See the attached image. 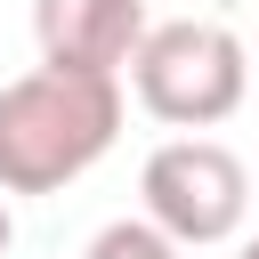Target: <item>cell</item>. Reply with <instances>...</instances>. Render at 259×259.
<instances>
[{
    "label": "cell",
    "instance_id": "cell-3",
    "mask_svg": "<svg viewBox=\"0 0 259 259\" xmlns=\"http://www.w3.org/2000/svg\"><path fill=\"white\" fill-rule=\"evenodd\" d=\"M138 194H146V219H154L178 251H202V243L243 235L251 170H243V154H227L219 138H170V146L146 154Z\"/></svg>",
    "mask_w": 259,
    "mask_h": 259
},
{
    "label": "cell",
    "instance_id": "cell-4",
    "mask_svg": "<svg viewBox=\"0 0 259 259\" xmlns=\"http://www.w3.org/2000/svg\"><path fill=\"white\" fill-rule=\"evenodd\" d=\"M146 0H32V40L49 73H89V81H121V65H138L146 49Z\"/></svg>",
    "mask_w": 259,
    "mask_h": 259
},
{
    "label": "cell",
    "instance_id": "cell-1",
    "mask_svg": "<svg viewBox=\"0 0 259 259\" xmlns=\"http://www.w3.org/2000/svg\"><path fill=\"white\" fill-rule=\"evenodd\" d=\"M121 138V81L89 73H16L0 89V194H57L97 170Z\"/></svg>",
    "mask_w": 259,
    "mask_h": 259
},
{
    "label": "cell",
    "instance_id": "cell-5",
    "mask_svg": "<svg viewBox=\"0 0 259 259\" xmlns=\"http://www.w3.org/2000/svg\"><path fill=\"white\" fill-rule=\"evenodd\" d=\"M81 259H178V243L154 227V219H113V227H97L89 235V251Z\"/></svg>",
    "mask_w": 259,
    "mask_h": 259
},
{
    "label": "cell",
    "instance_id": "cell-2",
    "mask_svg": "<svg viewBox=\"0 0 259 259\" xmlns=\"http://www.w3.org/2000/svg\"><path fill=\"white\" fill-rule=\"evenodd\" d=\"M130 89L154 121L210 130L251 97V49H243V32H227L210 16H170V24L146 32V49L130 65Z\"/></svg>",
    "mask_w": 259,
    "mask_h": 259
},
{
    "label": "cell",
    "instance_id": "cell-6",
    "mask_svg": "<svg viewBox=\"0 0 259 259\" xmlns=\"http://www.w3.org/2000/svg\"><path fill=\"white\" fill-rule=\"evenodd\" d=\"M8 243H16V219H8V194H0V259H8Z\"/></svg>",
    "mask_w": 259,
    "mask_h": 259
},
{
    "label": "cell",
    "instance_id": "cell-7",
    "mask_svg": "<svg viewBox=\"0 0 259 259\" xmlns=\"http://www.w3.org/2000/svg\"><path fill=\"white\" fill-rule=\"evenodd\" d=\"M243 259H259V235H251V243H243Z\"/></svg>",
    "mask_w": 259,
    "mask_h": 259
}]
</instances>
